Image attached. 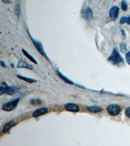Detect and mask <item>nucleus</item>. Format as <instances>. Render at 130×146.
<instances>
[{"label":"nucleus","instance_id":"obj_8","mask_svg":"<svg viewBox=\"0 0 130 146\" xmlns=\"http://www.w3.org/2000/svg\"><path fill=\"white\" fill-rule=\"evenodd\" d=\"M48 112V109L46 108H42V109H39L35 110V111L33 113V117H39L41 115H43L46 114Z\"/></svg>","mask_w":130,"mask_h":146},{"label":"nucleus","instance_id":"obj_19","mask_svg":"<svg viewBox=\"0 0 130 146\" xmlns=\"http://www.w3.org/2000/svg\"><path fill=\"white\" fill-rule=\"evenodd\" d=\"M57 74L59 75V77H61V78H62V79H63V80H65V81L67 82H68V83H70V84H72V82H71L70 81H69V80H68L67 78H66L65 77H64L63 75L61 74V73H59V72H57Z\"/></svg>","mask_w":130,"mask_h":146},{"label":"nucleus","instance_id":"obj_3","mask_svg":"<svg viewBox=\"0 0 130 146\" xmlns=\"http://www.w3.org/2000/svg\"><path fill=\"white\" fill-rule=\"evenodd\" d=\"M19 101V99H17L15 101H11V102H9L7 103H5V104L3 105V107H2V109L3 110H5V111H11L15 109L16 106L18 105V103Z\"/></svg>","mask_w":130,"mask_h":146},{"label":"nucleus","instance_id":"obj_5","mask_svg":"<svg viewBox=\"0 0 130 146\" xmlns=\"http://www.w3.org/2000/svg\"><path fill=\"white\" fill-rule=\"evenodd\" d=\"M82 17L87 20H91L93 17V11L90 7H87L85 9H84L81 13Z\"/></svg>","mask_w":130,"mask_h":146},{"label":"nucleus","instance_id":"obj_15","mask_svg":"<svg viewBox=\"0 0 130 146\" xmlns=\"http://www.w3.org/2000/svg\"><path fill=\"white\" fill-rule=\"evenodd\" d=\"M127 23V24L130 25V17H122L120 21V24H124Z\"/></svg>","mask_w":130,"mask_h":146},{"label":"nucleus","instance_id":"obj_24","mask_svg":"<svg viewBox=\"0 0 130 146\" xmlns=\"http://www.w3.org/2000/svg\"><path fill=\"white\" fill-rule=\"evenodd\" d=\"M121 31H122V33L123 35V37H124V38H125L126 36V33H125V31L124 29H121Z\"/></svg>","mask_w":130,"mask_h":146},{"label":"nucleus","instance_id":"obj_6","mask_svg":"<svg viewBox=\"0 0 130 146\" xmlns=\"http://www.w3.org/2000/svg\"><path fill=\"white\" fill-rule=\"evenodd\" d=\"M119 14V9L117 7L114 6L109 11V16L112 20H117Z\"/></svg>","mask_w":130,"mask_h":146},{"label":"nucleus","instance_id":"obj_2","mask_svg":"<svg viewBox=\"0 0 130 146\" xmlns=\"http://www.w3.org/2000/svg\"><path fill=\"white\" fill-rule=\"evenodd\" d=\"M107 112L111 116H117L121 111V108L117 105H111L107 107Z\"/></svg>","mask_w":130,"mask_h":146},{"label":"nucleus","instance_id":"obj_21","mask_svg":"<svg viewBox=\"0 0 130 146\" xmlns=\"http://www.w3.org/2000/svg\"><path fill=\"white\" fill-rule=\"evenodd\" d=\"M126 60L127 62L130 65V51L126 54Z\"/></svg>","mask_w":130,"mask_h":146},{"label":"nucleus","instance_id":"obj_12","mask_svg":"<svg viewBox=\"0 0 130 146\" xmlns=\"http://www.w3.org/2000/svg\"><path fill=\"white\" fill-rule=\"evenodd\" d=\"M90 112H94V113H98L101 111V108L99 107H96V106H93V107H89L87 108Z\"/></svg>","mask_w":130,"mask_h":146},{"label":"nucleus","instance_id":"obj_1","mask_svg":"<svg viewBox=\"0 0 130 146\" xmlns=\"http://www.w3.org/2000/svg\"><path fill=\"white\" fill-rule=\"evenodd\" d=\"M108 60L111 62L113 64L117 66H120L122 63H124V59L122 56L120 55L117 49H113L111 55L108 58Z\"/></svg>","mask_w":130,"mask_h":146},{"label":"nucleus","instance_id":"obj_13","mask_svg":"<svg viewBox=\"0 0 130 146\" xmlns=\"http://www.w3.org/2000/svg\"><path fill=\"white\" fill-rule=\"evenodd\" d=\"M22 52L23 53V54L27 56V57L29 58V59L31 61V62H33V63H35V64H37V60L35 59V58H33V56H32L31 55H30L29 53H28L27 51H26L25 50H24V49H22Z\"/></svg>","mask_w":130,"mask_h":146},{"label":"nucleus","instance_id":"obj_9","mask_svg":"<svg viewBox=\"0 0 130 146\" xmlns=\"http://www.w3.org/2000/svg\"><path fill=\"white\" fill-rule=\"evenodd\" d=\"M16 123L14 121H9L7 123H6L3 129H2V132H3V133H5L9 131L10 129L15 125Z\"/></svg>","mask_w":130,"mask_h":146},{"label":"nucleus","instance_id":"obj_14","mask_svg":"<svg viewBox=\"0 0 130 146\" xmlns=\"http://www.w3.org/2000/svg\"><path fill=\"white\" fill-rule=\"evenodd\" d=\"M7 86H8L7 85L6 83H5V82H3V83L1 84V87H0V94H1V95H3L4 93L6 92V90Z\"/></svg>","mask_w":130,"mask_h":146},{"label":"nucleus","instance_id":"obj_22","mask_svg":"<svg viewBox=\"0 0 130 146\" xmlns=\"http://www.w3.org/2000/svg\"><path fill=\"white\" fill-rule=\"evenodd\" d=\"M125 114H126V116L127 117H129L130 118V107L127 108L126 110H125Z\"/></svg>","mask_w":130,"mask_h":146},{"label":"nucleus","instance_id":"obj_25","mask_svg":"<svg viewBox=\"0 0 130 146\" xmlns=\"http://www.w3.org/2000/svg\"><path fill=\"white\" fill-rule=\"evenodd\" d=\"M1 66H3L6 67V65L4 64V62H3V61H1Z\"/></svg>","mask_w":130,"mask_h":146},{"label":"nucleus","instance_id":"obj_7","mask_svg":"<svg viewBox=\"0 0 130 146\" xmlns=\"http://www.w3.org/2000/svg\"><path fill=\"white\" fill-rule=\"evenodd\" d=\"M65 109L70 112H76L79 110V107H78V105L74 103H67L65 106Z\"/></svg>","mask_w":130,"mask_h":146},{"label":"nucleus","instance_id":"obj_17","mask_svg":"<svg viewBox=\"0 0 130 146\" xmlns=\"http://www.w3.org/2000/svg\"><path fill=\"white\" fill-rule=\"evenodd\" d=\"M120 51H122V52L124 53L126 52L127 51V48H126V44L125 43H121L120 44Z\"/></svg>","mask_w":130,"mask_h":146},{"label":"nucleus","instance_id":"obj_23","mask_svg":"<svg viewBox=\"0 0 130 146\" xmlns=\"http://www.w3.org/2000/svg\"><path fill=\"white\" fill-rule=\"evenodd\" d=\"M15 13L17 16H19V13H20V7H19V5H17L15 8Z\"/></svg>","mask_w":130,"mask_h":146},{"label":"nucleus","instance_id":"obj_20","mask_svg":"<svg viewBox=\"0 0 130 146\" xmlns=\"http://www.w3.org/2000/svg\"><path fill=\"white\" fill-rule=\"evenodd\" d=\"M31 103L33 105H40L41 104V101H40L39 100H32L31 101H30Z\"/></svg>","mask_w":130,"mask_h":146},{"label":"nucleus","instance_id":"obj_10","mask_svg":"<svg viewBox=\"0 0 130 146\" xmlns=\"http://www.w3.org/2000/svg\"><path fill=\"white\" fill-rule=\"evenodd\" d=\"M18 67V68H27V69H29V70H33L32 66L29 65L27 62H25L24 60H22V59L19 61Z\"/></svg>","mask_w":130,"mask_h":146},{"label":"nucleus","instance_id":"obj_4","mask_svg":"<svg viewBox=\"0 0 130 146\" xmlns=\"http://www.w3.org/2000/svg\"><path fill=\"white\" fill-rule=\"evenodd\" d=\"M28 34H29V36H30V38H31V40H32V42H33V44H34V46H35V48H36V49H37L38 51H39V53L41 54L42 55H43V56H46L47 57V56L46 55V53H45V52H44V48H43V46H42V44L40 43L39 42H37V41H35V40H33V38L31 37V35H29V33L28 32Z\"/></svg>","mask_w":130,"mask_h":146},{"label":"nucleus","instance_id":"obj_16","mask_svg":"<svg viewBox=\"0 0 130 146\" xmlns=\"http://www.w3.org/2000/svg\"><path fill=\"white\" fill-rule=\"evenodd\" d=\"M19 78L22 79V80H24V81H27L28 82H30V83H33V82H37L36 80H34L33 79H29V78H27V77H23V76H20V75H18L17 76Z\"/></svg>","mask_w":130,"mask_h":146},{"label":"nucleus","instance_id":"obj_26","mask_svg":"<svg viewBox=\"0 0 130 146\" xmlns=\"http://www.w3.org/2000/svg\"><path fill=\"white\" fill-rule=\"evenodd\" d=\"M4 3H11V1H3Z\"/></svg>","mask_w":130,"mask_h":146},{"label":"nucleus","instance_id":"obj_11","mask_svg":"<svg viewBox=\"0 0 130 146\" xmlns=\"http://www.w3.org/2000/svg\"><path fill=\"white\" fill-rule=\"evenodd\" d=\"M16 92H17V88H16V87L7 86L5 93L9 94V95H14Z\"/></svg>","mask_w":130,"mask_h":146},{"label":"nucleus","instance_id":"obj_18","mask_svg":"<svg viewBox=\"0 0 130 146\" xmlns=\"http://www.w3.org/2000/svg\"><path fill=\"white\" fill-rule=\"evenodd\" d=\"M121 7L123 11H126L127 9V4L125 1H122L121 3Z\"/></svg>","mask_w":130,"mask_h":146}]
</instances>
